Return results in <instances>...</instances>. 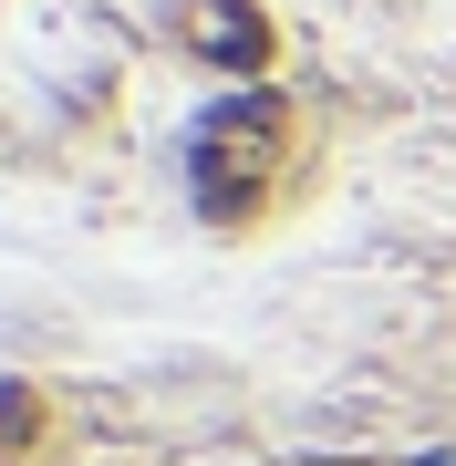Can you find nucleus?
<instances>
[{
    "label": "nucleus",
    "instance_id": "obj_1",
    "mask_svg": "<svg viewBox=\"0 0 456 466\" xmlns=\"http://www.w3.org/2000/svg\"><path fill=\"white\" fill-rule=\"evenodd\" d=\"M280 156V104H228L218 125L198 135V187H208V208L238 218L259 198V167Z\"/></svg>",
    "mask_w": 456,
    "mask_h": 466
}]
</instances>
